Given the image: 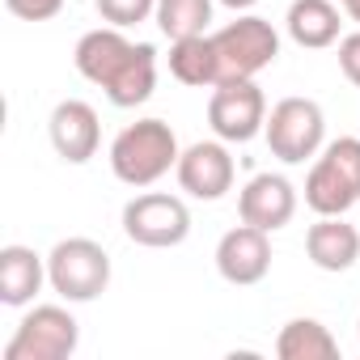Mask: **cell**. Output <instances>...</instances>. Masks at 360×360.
I'll list each match as a JSON object with an SVG mask.
<instances>
[{"mask_svg":"<svg viewBox=\"0 0 360 360\" xmlns=\"http://www.w3.org/2000/svg\"><path fill=\"white\" fill-rule=\"evenodd\" d=\"M72 60H77V72L123 110L148 102L157 89V51L148 43H131L119 26L81 34Z\"/></svg>","mask_w":360,"mask_h":360,"instance_id":"cell-1","label":"cell"},{"mask_svg":"<svg viewBox=\"0 0 360 360\" xmlns=\"http://www.w3.org/2000/svg\"><path fill=\"white\" fill-rule=\"evenodd\" d=\"M178 136L165 119H136L110 144V169L127 187H153L178 165Z\"/></svg>","mask_w":360,"mask_h":360,"instance_id":"cell-2","label":"cell"},{"mask_svg":"<svg viewBox=\"0 0 360 360\" xmlns=\"http://www.w3.org/2000/svg\"><path fill=\"white\" fill-rule=\"evenodd\" d=\"M305 204L318 217H343L347 208L360 204V140L339 136L322 144L305 174Z\"/></svg>","mask_w":360,"mask_h":360,"instance_id":"cell-3","label":"cell"},{"mask_svg":"<svg viewBox=\"0 0 360 360\" xmlns=\"http://www.w3.org/2000/svg\"><path fill=\"white\" fill-rule=\"evenodd\" d=\"M212 51H217V85L225 81H255L263 68L276 64L280 56V34L267 18L242 13L238 22L212 30Z\"/></svg>","mask_w":360,"mask_h":360,"instance_id":"cell-4","label":"cell"},{"mask_svg":"<svg viewBox=\"0 0 360 360\" xmlns=\"http://www.w3.org/2000/svg\"><path fill=\"white\" fill-rule=\"evenodd\" d=\"M47 284L64 301H98L110 284V255L94 238H64L47 255Z\"/></svg>","mask_w":360,"mask_h":360,"instance_id":"cell-5","label":"cell"},{"mask_svg":"<svg viewBox=\"0 0 360 360\" xmlns=\"http://www.w3.org/2000/svg\"><path fill=\"white\" fill-rule=\"evenodd\" d=\"M263 136H267L271 157H280L284 165H305L309 157L322 153V140H326L322 106L314 98H284L271 106Z\"/></svg>","mask_w":360,"mask_h":360,"instance_id":"cell-6","label":"cell"},{"mask_svg":"<svg viewBox=\"0 0 360 360\" xmlns=\"http://www.w3.org/2000/svg\"><path fill=\"white\" fill-rule=\"evenodd\" d=\"M77 343L81 326L64 305H34L5 343V360H68Z\"/></svg>","mask_w":360,"mask_h":360,"instance_id":"cell-7","label":"cell"},{"mask_svg":"<svg viewBox=\"0 0 360 360\" xmlns=\"http://www.w3.org/2000/svg\"><path fill=\"white\" fill-rule=\"evenodd\" d=\"M123 233L136 242V246H148V250H169V246H183L187 233H191V212L178 195H165V191H148V195H136L127 200L123 208Z\"/></svg>","mask_w":360,"mask_h":360,"instance_id":"cell-8","label":"cell"},{"mask_svg":"<svg viewBox=\"0 0 360 360\" xmlns=\"http://www.w3.org/2000/svg\"><path fill=\"white\" fill-rule=\"evenodd\" d=\"M208 123L217 140L225 144H246L267 127V98L255 81H225L208 98Z\"/></svg>","mask_w":360,"mask_h":360,"instance_id":"cell-9","label":"cell"},{"mask_svg":"<svg viewBox=\"0 0 360 360\" xmlns=\"http://www.w3.org/2000/svg\"><path fill=\"white\" fill-rule=\"evenodd\" d=\"M178 187H183L191 200H221L233 191V157L225 148V140H200L191 144L174 165Z\"/></svg>","mask_w":360,"mask_h":360,"instance_id":"cell-10","label":"cell"},{"mask_svg":"<svg viewBox=\"0 0 360 360\" xmlns=\"http://www.w3.org/2000/svg\"><path fill=\"white\" fill-rule=\"evenodd\" d=\"M217 271H221V280H229L238 288L259 284L271 271V233H263L246 221L238 229H229L217 242Z\"/></svg>","mask_w":360,"mask_h":360,"instance_id":"cell-11","label":"cell"},{"mask_svg":"<svg viewBox=\"0 0 360 360\" xmlns=\"http://www.w3.org/2000/svg\"><path fill=\"white\" fill-rule=\"evenodd\" d=\"M238 217L263 233H276L297 217V187L284 174H255L238 195Z\"/></svg>","mask_w":360,"mask_h":360,"instance_id":"cell-12","label":"cell"},{"mask_svg":"<svg viewBox=\"0 0 360 360\" xmlns=\"http://www.w3.org/2000/svg\"><path fill=\"white\" fill-rule=\"evenodd\" d=\"M51 148L68 161V165H85L89 157H98V144H102V123H98V110L81 98H68L51 110Z\"/></svg>","mask_w":360,"mask_h":360,"instance_id":"cell-13","label":"cell"},{"mask_svg":"<svg viewBox=\"0 0 360 360\" xmlns=\"http://www.w3.org/2000/svg\"><path fill=\"white\" fill-rule=\"evenodd\" d=\"M305 255L318 271H347L360 259V229L343 217H318L305 233Z\"/></svg>","mask_w":360,"mask_h":360,"instance_id":"cell-14","label":"cell"},{"mask_svg":"<svg viewBox=\"0 0 360 360\" xmlns=\"http://www.w3.org/2000/svg\"><path fill=\"white\" fill-rule=\"evenodd\" d=\"M47 284V259L30 246H5L0 250V301L22 309L30 305Z\"/></svg>","mask_w":360,"mask_h":360,"instance_id":"cell-15","label":"cell"},{"mask_svg":"<svg viewBox=\"0 0 360 360\" xmlns=\"http://www.w3.org/2000/svg\"><path fill=\"white\" fill-rule=\"evenodd\" d=\"M284 26H288V39H292L297 47L322 51V47H335V43H339L343 18H339V9L330 5V0H292Z\"/></svg>","mask_w":360,"mask_h":360,"instance_id":"cell-16","label":"cell"},{"mask_svg":"<svg viewBox=\"0 0 360 360\" xmlns=\"http://www.w3.org/2000/svg\"><path fill=\"white\" fill-rule=\"evenodd\" d=\"M169 77L183 81V85H191V89H217V51H212V34L174 39V43H169Z\"/></svg>","mask_w":360,"mask_h":360,"instance_id":"cell-17","label":"cell"},{"mask_svg":"<svg viewBox=\"0 0 360 360\" xmlns=\"http://www.w3.org/2000/svg\"><path fill=\"white\" fill-rule=\"evenodd\" d=\"M276 356L280 360H335L339 343L318 318H292L276 339Z\"/></svg>","mask_w":360,"mask_h":360,"instance_id":"cell-18","label":"cell"},{"mask_svg":"<svg viewBox=\"0 0 360 360\" xmlns=\"http://www.w3.org/2000/svg\"><path fill=\"white\" fill-rule=\"evenodd\" d=\"M157 26L161 34L174 43V39H195V34H208V22H212V0H157Z\"/></svg>","mask_w":360,"mask_h":360,"instance_id":"cell-19","label":"cell"},{"mask_svg":"<svg viewBox=\"0 0 360 360\" xmlns=\"http://www.w3.org/2000/svg\"><path fill=\"white\" fill-rule=\"evenodd\" d=\"M94 5H98V18L119 30L140 26L148 13H157V0H94Z\"/></svg>","mask_w":360,"mask_h":360,"instance_id":"cell-20","label":"cell"},{"mask_svg":"<svg viewBox=\"0 0 360 360\" xmlns=\"http://www.w3.org/2000/svg\"><path fill=\"white\" fill-rule=\"evenodd\" d=\"M5 9L22 22H51L64 9V0H5Z\"/></svg>","mask_w":360,"mask_h":360,"instance_id":"cell-21","label":"cell"},{"mask_svg":"<svg viewBox=\"0 0 360 360\" xmlns=\"http://www.w3.org/2000/svg\"><path fill=\"white\" fill-rule=\"evenodd\" d=\"M339 68H343V77L360 89V30L339 39Z\"/></svg>","mask_w":360,"mask_h":360,"instance_id":"cell-22","label":"cell"},{"mask_svg":"<svg viewBox=\"0 0 360 360\" xmlns=\"http://www.w3.org/2000/svg\"><path fill=\"white\" fill-rule=\"evenodd\" d=\"M221 5H225V9H233V13H246V9H255V5H259V0H221Z\"/></svg>","mask_w":360,"mask_h":360,"instance_id":"cell-23","label":"cell"},{"mask_svg":"<svg viewBox=\"0 0 360 360\" xmlns=\"http://www.w3.org/2000/svg\"><path fill=\"white\" fill-rule=\"evenodd\" d=\"M339 5H343V13H347L352 22H360V0H339Z\"/></svg>","mask_w":360,"mask_h":360,"instance_id":"cell-24","label":"cell"},{"mask_svg":"<svg viewBox=\"0 0 360 360\" xmlns=\"http://www.w3.org/2000/svg\"><path fill=\"white\" fill-rule=\"evenodd\" d=\"M356 335H360V322H356Z\"/></svg>","mask_w":360,"mask_h":360,"instance_id":"cell-25","label":"cell"}]
</instances>
